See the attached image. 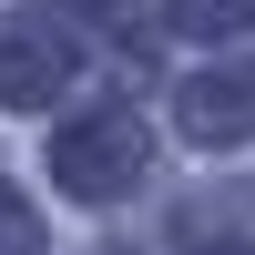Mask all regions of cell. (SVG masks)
<instances>
[{"label": "cell", "mask_w": 255, "mask_h": 255, "mask_svg": "<svg viewBox=\"0 0 255 255\" xmlns=\"http://www.w3.org/2000/svg\"><path fill=\"white\" fill-rule=\"evenodd\" d=\"M51 174H61V194H82V204L133 194V184L153 174V133H143V113L102 102V113L61 123V133H51Z\"/></svg>", "instance_id": "1"}, {"label": "cell", "mask_w": 255, "mask_h": 255, "mask_svg": "<svg viewBox=\"0 0 255 255\" xmlns=\"http://www.w3.org/2000/svg\"><path fill=\"white\" fill-rule=\"evenodd\" d=\"M255 133V61L184 82V143H245Z\"/></svg>", "instance_id": "3"}, {"label": "cell", "mask_w": 255, "mask_h": 255, "mask_svg": "<svg viewBox=\"0 0 255 255\" xmlns=\"http://www.w3.org/2000/svg\"><path fill=\"white\" fill-rule=\"evenodd\" d=\"M51 10H92V20H102V10H113V0H51Z\"/></svg>", "instance_id": "6"}, {"label": "cell", "mask_w": 255, "mask_h": 255, "mask_svg": "<svg viewBox=\"0 0 255 255\" xmlns=\"http://www.w3.org/2000/svg\"><path fill=\"white\" fill-rule=\"evenodd\" d=\"M72 31H51V20H20V31H0V102H61L72 92Z\"/></svg>", "instance_id": "2"}, {"label": "cell", "mask_w": 255, "mask_h": 255, "mask_svg": "<svg viewBox=\"0 0 255 255\" xmlns=\"http://www.w3.org/2000/svg\"><path fill=\"white\" fill-rule=\"evenodd\" d=\"M0 255H41V225H31V204L0 184Z\"/></svg>", "instance_id": "5"}, {"label": "cell", "mask_w": 255, "mask_h": 255, "mask_svg": "<svg viewBox=\"0 0 255 255\" xmlns=\"http://www.w3.org/2000/svg\"><path fill=\"white\" fill-rule=\"evenodd\" d=\"M163 10H174V31H194V41H235L255 20V0H163Z\"/></svg>", "instance_id": "4"}]
</instances>
